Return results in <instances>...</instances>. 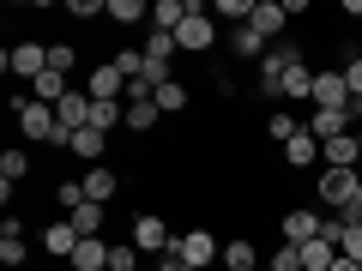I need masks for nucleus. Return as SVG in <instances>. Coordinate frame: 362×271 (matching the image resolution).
Returning <instances> with one entry per match:
<instances>
[{
	"instance_id": "nucleus-1",
	"label": "nucleus",
	"mask_w": 362,
	"mask_h": 271,
	"mask_svg": "<svg viewBox=\"0 0 362 271\" xmlns=\"http://www.w3.org/2000/svg\"><path fill=\"white\" fill-rule=\"evenodd\" d=\"M290 66H302V42H272V49L259 54L254 85H259L266 103H284V73H290Z\"/></svg>"
},
{
	"instance_id": "nucleus-2",
	"label": "nucleus",
	"mask_w": 362,
	"mask_h": 271,
	"mask_svg": "<svg viewBox=\"0 0 362 271\" xmlns=\"http://www.w3.org/2000/svg\"><path fill=\"white\" fill-rule=\"evenodd\" d=\"M169 259H181V265L206 271V265H218V259H223V241H218L211 229H181L175 241H169Z\"/></svg>"
},
{
	"instance_id": "nucleus-3",
	"label": "nucleus",
	"mask_w": 362,
	"mask_h": 271,
	"mask_svg": "<svg viewBox=\"0 0 362 271\" xmlns=\"http://www.w3.org/2000/svg\"><path fill=\"white\" fill-rule=\"evenodd\" d=\"M13 121H18V133H25L30 145H54V109L49 103H37V97H13Z\"/></svg>"
},
{
	"instance_id": "nucleus-4",
	"label": "nucleus",
	"mask_w": 362,
	"mask_h": 271,
	"mask_svg": "<svg viewBox=\"0 0 362 271\" xmlns=\"http://www.w3.org/2000/svg\"><path fill=\"white\" fill-rule=\"evenodd\" d=\"M356 181H362V169H320L314 193H320V205H332V211H356Z\"/></svg>"
},
{
	"instance_id": "nucleus-5",
	"label": "nucleus",
	"mask_w": 362,
	"mask_h": 271,
	"mask_svg": "<svg viewBox=\"0 0 362 271\" xmlns=\"http://www.w3.org/2000/svg\"><path fill=\"white\" fill-rule=\"evenodd\" d=\"M211 42H218V25H211V13L194 0V13H187V25L175 30V49L181 54H211Z\"/></svg>"
},
{
	"instance_id": "nucleus-6",
	"label": "nucleus",
	"mask_w": 362,
	"mask_h": 271,
	"mask_svg": "<svg viewBox=\"0 0 362 271\" xmlns=\"http://www.w3.org/2000/svg\"><path fill=\"white\" fill-rule=\"evenodd\" d=\"M127 241L139 247V253H157V259H163V253H169V241H175V235H169L163 211H139V217H133V235H127Z\"/></svg>"
},
{
	"instance_id": "nucleus-7",
	"label": "nucleus",
	"mask_w": 362,
	"mask_h": 271,
	"mask_svg": "<svg viewBox=\"0 0 362 271\" xmlns=\"http://www.w3.org/2000/svg\"><path fill=\"white\" fill-rule=\"evenodd\" d=\"M85 97H90V103H127V73H121L115 61L90 66V78H85Z\"/></svg>"
},
{
	"instance_id": "nucleus-8",
	"label": "nucleus",
	"mask_w": 362,
	"mask_h": 271,
	"mask_svg": "<svg viewBox=\"0 0 362 271\" xmlns=\"http://www.w3.org/2000/svg\"><path fill=\"white\" fill-rule=\"evenodd\" d=\"M6 73L37 85V78L49 73V42H13V49H6Z\"/></svg>"
},
{
	"instance_id": "nucleus-9",
	"label": "nucleus",
	"mask_w": 362,
	"mask_h": 271,
	"mask_svg": "<svg viewBox=\"0 0 362 271\" xmlns=\"http://www.w3.org/2000/svg\"><path fill=\"white\" fill-rule=\"evenodd\" d=\"M314 109H350V85L338 66H320L314 73Z\"/></svg>"
},
{
	"instance_id": "nucleus-10",
	"label": "nucleus",
	"mask_w": 362,
	"mask_h": 271,
	"mask_svg": "<svg viewBox=\"0 0 362 271\" xmlns=\"http://www.w3.org/2000/svg\"><path fill=\"white\" fill-rule=\"evenodd\" d=\"M247 25H254L266 42H284V25H290L284 0H254V18H247Z\"/></svg>"
},
{
	"instance_id": "nucleus-11",
	"label": "nucleus",
	"mask_w": 362,
	"mask_h": 271,
	"mask_svg": "<svg viewBox=\"0 0 362 271\" xmlns=\"http://www.w3.org/2000/svg\"><path fill=\"white\" fill-rule=\"evenodd\" d=\"M320 163H326V169H362V145H356V133H338V139H326V145H320Z\"/></svg>"
},
{
	"instance_id": "nucleus-12",
	"label": "nucleus",
	"mask_w": 362,
	"mask_h": 271,
	"mask_svg": "<svg viewBox=\"0 0 362 271\" xmlns=\"http://www.w3.org/2000/svg\"><path fill=\"white\" fill-rule=\"evenodd\" d=\"M302 127H308L320 145H326V139H338V133H356V127H350V109H314Z\"/></svg>"
},
{
	"instance_id": "nucleus-13",
	"label": "nucleus",
	"mask_w": 362,
	"mask_h": 271,
	"mask_svg": "<svg viewBox=\"0 0 362 271\" xmlns=\"http://www.w3.org/2000/svg\"><path fill=\"white\" fill-rule=\"evenodd\" d=\"M78 241H85V235H78V229H73L66 217L42 229V253H49V259H73V253H78Z\"/></svg>"
},
{
	"instance_id": "nucleus-14",
	"label": "nucleus",
	"mask_w": 362,
	"mask_h": 271,
	"mask_svg": "<svg viewBox=\"0 0 362 271\" xmlns=\"http://www.w3.org/2000/svg\"><path fill=\"white\" fill-rule=\"evenodd\" d=\"M320 229H326V217H314V211H284V241H290V247L320 241Z\"/></svg>"
},
{
	"instance_id": "nucleus-15",
	"label": "nucleus",
	"mask_w": 362,
	"mask_h": 271,
	"mask_svg": "<svg viewBox=\"0 0 362 271\" xmlns=\"http://www.w3.org/2000/svg\"><path fill=\"white\" fill-rule=\"evenodd\" d=\"M78 181H85V193H90V205H109V199L121 193V181H115V169H103V163H97V169H85V175H78Z\"/></svg>"
},
{
	"instance_id": "nucleus-16",
	"label": "nucleus",
	"mask_w": 362,
	"mask_h": 271,
	"mask_svg": "<svg viewBox=\"0 0 362 271\" xmlns=\"http://www.w3.org/2000/svg\"><path fill=\"white\" fill-rule=\"evenodd\" d=\"M187 13H194V0H157L151 6V30H181Z\"/></svg>"
},
{
	"instance_id": "nucleus-17",
	"label": "nucleus",
	"mask_w": 362,
	"mask_h": 271,
	"mask_svg": "<svg viewBox=\"0 0 362 271\" xmlns=\"http://www.w3.org/2000/svg\"><path fill=\"white\" fill-rule=\"evenodd\" d=\"M66 151H73L78 163H90V169H97V157L109 151V139H103L97 127H85V133H73V139H66Z\"/></svg>"
},
{
	"instance_id": "nucleus-18",
	"label": "nucleus",
	"mask_w": 362,
	"mask_h": 271,
	"mask_svg": "<svg viewBox=\"0 0 362 271\" xmlns=\"http://www.w3.org/2000/svg\"><path fill=\"white\" fill-rule=\"evenodd\" d=\"M175 30H151V37H145V61L157 66V73H169V61H175Z\"/></svg>"
},
{
	"instance_id": "nucleus-19",
	"label": "nucleus",
	"mask_w": 362,
	"mask_h": 271,
	"mask_svg": "<svg viewBox=\"0 0 362 271\" xmlns=\"http://www.w3.org/2000/svg\"><path fill=\"white\" fill-rule=\"evenodd\" d=\"M284 163H290V169H308V163H320V139H314V133L302 127L296 139L284 145Z\"/></svg>"
},
{
	"instance_id": "nucleus-20",
	"label": "nucleus",
	"mask_w": 362,
	"mask_h": 271,
	"mask_svg": "<svg viewBox=\"0 0 362 271\" xmlns=\"http://www.w3.org/2000/svg\"><path fill=\"white\" fill-rule=\"evenodd\" d=\"M73 271H109V241L97 235V241H78V253L66 259Z\"/></svg>"
},
{
	"instance_id": "nucleus-21",
	"label": "nucleus",
	"mask_w": 362,
	"mask_h": 271,
	"mask_svg": "<svg viewBox=\"0 0 362 271\" xmlns=\"http://www.w3.org/2000/svg\"><path fill=\"white\" fill-rule=\"evenodd\" d=\"M223 271H266L259 265V253H254V241H223V259H218Z\"/></svg>"
},
{
	"instance_id": "nucleus-22",
	"label": "nucleus",
	"mask_w": 362,
	"mask_h": 271,
	"mask_svg": "<svg viewBox=\"0 0 362 271\" xmlns=\"http://www.w3.org/2000/svg\"><path fill=\"white\" fill-rule=\"evenodd\" d=\"M284 97H290V103H314V66L308 61L284 73Z\"/></svg>"
},
{
	"instance_id": "nucleus-23",
	"label": "nucleus",
	"mask_w": 362,
	"mask_h": 271,
	"mask_svg": "<svg viewBox=\"0 0 362 271\" xmlns=\"http://www.w3.org/2000/svg\"><path fill=\"white\" fill-rule=\"evenodd\" d=\"M66 223H73V229L85 235V241H97V235H103V223H109V205H78Z\"/></svg>"
},
{
	"instance_id": "nucleus-24",
	"label": "nucleus",
	"mask_w": 362,
	"mask_h": 271,
	"mask_svg": "<svg viewBox=\"0 0 362 271\" xmlns=\"http://www.w3.org/2000/svg\"><path fill=\"white\" fill-rule=\"evenodd\" d=\"M66 90H73V85H66V73H54V66H49V73H42L37 78V85H30V97H37V103H61V97H66Z\"/></svg>"
},
{
	"instance_id": "nucleus-25",
	"label": "nucleus",
	"mask_w": 362,
	"mask_h": 271,
	"mask_svg": "<svg viewBox=\"0 0 362 271\" xmlns=\"http://www.w3.org/2000/svg\"><path fill=\"white\" fill-rule=\"evenodd\" d=\"M230 49H235V54H242V61H254V66H259V54H266V49H272V42H266V37H259V30H254V25H242V30H235V37H230Z\"/></svg>"
},
{
	"instance_id": "nucleus-26",
	"label": "nucleus",
	"mask_w": 362,
	"mask_h": 271,
	"mask_svg": "<svg viewBox=\"0 0 362 271\" xmlns=\"http://www.w3.org/2000/svg\"><path fill=\"white\" fill-rule=\"evenodd\" d=\"M0 259H6V271H18L25 265V235H18V223H6V229H0Z\"/></svg>"
},
{
	"instance_id": "nucleus-27",
	"label": "nucleus",
	"mask_w": 362,
	"mask_h": 271,
	"mask_svg": "<svg viewBox=\"0 0 362 271\" xmlns=\"http://www.w3.org/2000/svg\"><path fill=\"white\" fill-rule=\"evenodd\" d=\"M338 265V247L332 241H308L302 247V271H332Z\"/></svg>"
},
{
	"instance_id": "nucleus-28",
	"label": "nucleus",
	"mask_w": 362,
	"mask_h": 271,
	"mask_svg": "<svg viewBox=\"0 0 362 271\" xmlns=\"http://www.w3.org/2000/svg\"><path fill=\"white\" fill-rule=\"evenodd\" d=\"M30 175V151H6L0 157V187H18Z\"/></svg>"
},
{
	"instance_id": "nucleus-29",
	"label": "nucleus",
	"mask_w": 362,
	"mask_h": 271,
	"mask_svg": "<svg viewBox=\"0 0 362 271\" xmlns=\"http://www.w3.org/2000/svg\"><path fill=\"white\" fill-rule=\"evenodd\" d=\"M139 18H151L145 0H109V25H139Z\"/></svg>"
},
{
	"instance_id": "nucleus-30",
	"label": "nucleus",
	"mask_w": 362,
	"mask_h": 271,
	"mask_svg": "<svg viewBox=\"0 0 362 271\" xmlns=\"http://www.w3.org/2000/svg\"><path fill=\"white\" fill-rule=\"evenodd\" d=\"M338 223H344V229H338V253L362 265V223H356V217H338Z\"/></svg>"
},
{
	"instance_id": "nucleus-31",
	"label": "nucleus",
	"mask_w": 362,
	"mask_h": 271,
	"mask_svg": "<svg viewBox=\"0 0 362 271\" xmlns=\"http://www.w3.org/2000/svg\"><path fill=\"white\" fill-rule=\"evenodd\" d=\"M157 121H163V109H157V103H127V133H151Z\"/></svg>"
},
{
	"instance_id": "nucleus-32",
	"label": "nucleus",
	"mask_w": 362,
	"mask_h": 271,
	"mask_svg": "<svg viewBox=\"0 0 362 271\" xmlns=\"http://www.w3.org/2000/svg\"><path fill=\"white\" fill-rule=\"evenodd\" d=\"M151 103L163 109V115H181V109H187V85H175V78H169V85H157Z\"/></svg>"
},
{
	"instance_id": "nucleus-33",
	"label": "nucleus",
	"mask_w": 362,
	"mask_h": 271,
	"mask_svg": "<svg viewBox=\"0 0 362 271\" xmlns=\"http://www.w3.org/2000/svg\"><path fill=\"white\" fill-rule=\"evenodd\" d=\"M139 247H133V241H109V271H139Z\"/></svg>"
},
{
	"instance_id": "nucleus-34",
	"label": "nucleus",
	"mask_w": 362,
	"mask_h": 271,
	"mask_svg": "<svg viewBox=\"0 0 362 271\" xmlns=\"http://www.w3.org/2000/svg\"><path fill=\"white\" fill-rule=\"evenodd\" d=\"M54 199L66 205V217H73L78 205H90V193H85V181H54Z\"/></svg>"
},
{
	"instance_id": "nucleus-35",
	"label": "nucleus",
	"mask_w": 362,
	"mask_h": 271,
	"mask_svg": "<svg viewBox=\"0 0 362 271\" xmlns=\"http://www.w3.org/2000/svg\"><path fill=\"white\" fill-rule=\"evenodd\" d=\"M266 133H272L278 145H290V139L302 133V121H296V115H266Z\"/></svg>"
},
{
	"instance_id": "nucleus-36",
	"label": "nucleus",
	"mask_w": 362,
	"mask_h": 271,
	"mask_svg": "<svg viewBox=\"0 0 362 271\" xmlns=\"http://www.w3.org/2000/svg\"><path fill=\"white\" fill-rule=\"evenodd\" d=\"M266 271H302V247H290V241H284L278 253L266 259Z\"/></svg>"
},
{
	"instance_id": "nucleus-37",
	"label": "nucleus",
	"mask_w": 362,
	"mask_h": 271,
	"mask_svg": "<svg viewBox=\"0 0 362 271\" xmlns=\"http://www.w3.org/2000/svg\"><path fill=\"white\" fill-rule=\"evenodd\" d=\"M61 13H66V18H103V13H109V0H66Z\"/></svg>"
},
{
	"instance_id": "nucleus-38",
	"label": "nucleus",
	"mask_w": 362,
	"mask_h": 271,
	"mask_svg": "<svg viewBox=\"0 0 362 271\" xmlns=\"http://www.w3.org/2000/svg\"><path fill=\"white\" fill-rule=\"evenodd\" d=\"M211 13L218 18H242L247 25V18H254V0H211Z\"/></svg>"
},
{
	"instance_id": "nucleus-39",
	"label": "nucleus",
	"mask_w": 362,
	"mask_h": 271,
	"mask_svg": "<svg viewBox=\"0 0 362 271\" xmlns=\"http://www.w3.org/2000/svg\"><path fill=\"white\" fill-rule=\"evenodd\" d=\"M73 61H78L73 42H49V66H54V73H73Z\"/></svg>"
},
{
	"instance_id": "nucleus-40",
	"label": "nucleus",
	"mask_w": 362,
	"mask_h": 271,
	"mask_svg": "<svg viewBox=\"0 0 362 271\" xmlns=\"http://www.w3.org/2000/svg\"><path fill=\"white\" fill-rule=\"evenodd\" d=\"M338 73H344L350 97H362V54H344V66H338Z\"/></svg>"
},
{
	"instance_id": "nucleus-41",
	"label": "nucleus",
	"mask_w": 362,
	"mask_h": 271,
	"mask_svg": "<svg viewBox=\"0 0 362 271\" xmlns=\"http://www.w3.org/2000/svg\"><path fill=\"white\" fill-rule=\"evenodd\" d=\"M157 271H194V265H181V259H169V253H163V259H157Z\"/></svg>"
},
{
	"instance_id": "nucleus-42",
	"label": "nucleus",
	"mask_w": 362,
	"mask_h": 271,
	"mask_svg": "<svg viewBox=\"0 0 362 271\" xmlns=\"http://www.w3.org/2000/svg\"><path fill=\"white\" fill-rule=\"evenodd\" d=\"M332 271H362V265H356V259H344V253H338V265H332Z\"/></svg>"
},
{
	"instance_id": "nucleus-43",
	"label": "nucleus",
	"mask_w": 362,
	"mask_h": 271,
	"mask_svg": "<svg viewBox=\"0 0 362 271\" xmlns=\"http://www.w3.org/2000/svg\"><path fill=\"white\" fill-rule=\"evenodd\" d=\"M356 211H362V181H356Z\"/></svg>"
},
{
	"instance_id": "nucleus-44",
	"label": "nucleus",
	"mask_w": 362,
	"mask_h": 271,
	"mask_svg": "<svg viewBox=\"0 0 362 271\" xmlns=\"http://www.w3.org/2000/svg\"><path fill=\"white\" fill-rule=\"evenodd\" d=\"M356 145H362V127H356Z\"/></svg>"
},
{
	"instance_id": "nucleus-45",
	"label": "nucleus",
	"mask_w": 362,
	"mask_h": 271,
	"mask_svg": "<svg viewBox=\"0 0 362 271\" xmlns=\"http://www.w3.org/2000/svg\"><path fill=\"white\" fill-rule=\"evenodd\" d=\"M356 25H362V18H356Z\"/></svg>"
}]
</instances>
